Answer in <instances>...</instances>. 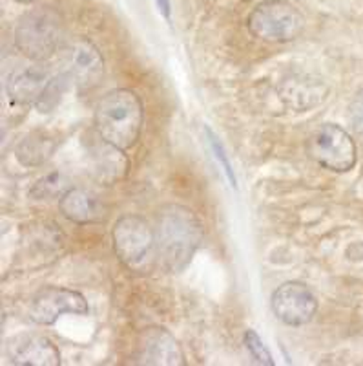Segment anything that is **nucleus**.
<instances>
[{"mask_svg": "<svg viewBox=\"0 0 363 366\" xmlns=\"http://www.w3.org/2000/svg\"><path fill=\"white\" fill-rule=\"evenodd\" d=\"M159 262L168 273H181L203 244V224L192 209L166 204L155 211Z\"/></svg>", "mask_w": 363, "mask_h": 366, "instance_id": "obj_1", "label": "nucleus"}, {"mask_svg": "<svg viewBox=\"0 0 363 366\" xmlns=\"http://www.w3.org/2000/svg\"><path fill=\"white\" fill-rule=\"evenodd\" d=\"M96 130L103 142L130 150L139 142L145 125V104L130 88H117L99 99L93 112Z\"/></svg>", "mask_w": 363, "mask_h": 366, "instance_id": "obj_2", "label": "nucleus"}, {"mask_svg": "<svg viewBox=\"0 0 363 366\" xmlns=\"http://www.w3.org/2000/svg\"><path fill=\"white\" fill-rule=\"evenodd\" d=\"M112 247L117 260L137 274L148 273L157 262L155 229L139 214H123L112 229Z\"/></svg>", "mask_w": 363, "mask_h": 366, "instance_id": "obj_3", "label": "nucleus"}, {"mask_svg": "<svg viewBox=\"0 0 363 366\" xmlns=\"http://www.w3.org/2000/svg\"><path fill=\"white\" fill-rule=\"evenodd\" d=\"M64 37L62 17L50 6L29 9L15 26V48L34 63H44L55 55Z\"/></svg>", "mask_w": 363, "mask_h": 366, "instance_id": "obj_4", "label": "nucleus"}, {"mask_svg": "<svg viewBox=\"0 0 363 366\" xmlns=\"http://www.w3.org/2000/svg\"><path fill=\"white\" fill-rule=\"evenodd\" d=\"M305 17L285 0H263L254 6L247 17V29L252 37L270 44H285L302 35Z\"/></svg>", "mask_w": 363, "mask_h": 366, "instance_id": "obj_5", "label": "nucleus"}, {"mask_svg": "<svg viewBox=\"0 0 363 366\" xmlns=\"http://www.w3.org/2000/svg\"><path fill=\"white\" fill-rule=\"evenodd\" d=\"M307 152L330 172H349L358 162V149L351 134L336 123H323L307 139Z\"/></svg>", "mask_w": 363, "mask_h": 366, "instance_id": "obj_6", "label": "nucleus"}, {"mask_svg": "<svg viewBox=\"0 0 363 366\" xmlns=\"http://www.w3.org/2000/svg\"><path fill=\"white\" fill-rule=\"evenodd\" d=\"M90 306L83 293L62 286H46L34 295L28 317L39 326L55 325L61 315H88Z\"/></svg>", "mask_w": 363, "mask_h": 366, "instance_id": "obj_7", "label": "nucleus"}, {"mask_svg": "<svg viewBox=\"0 0 363 366\" xmlns=\"http://www.w3.org/2000/svg\"><path fill=\"white\" fill-rule=\"evenodd\" d=\"M270 308L281 325L302 328L318 313V299L307 284L289 280L276 287L270 297Z\"/></svg>", "mask_w": 363, "mask_h": 366, "instance_id": "obj_8", "label": "nucleus"}, {"mask_svg": "<svg viewBox=\"0 0 363 366\" xmlns=\"http://www.w3.org/2000/svg\"><path fill=\"white\" fill-rule=\"evenodd\" d=\"M329 92L330 88L325 81L312 74H302V71L285 75L276 84L277 99L283 103L285 109L297 114L318 109L329 97Z\"/></svg>", "mask_w": 363, "mask_h": 366, "instance_id": "obj_9", "label": "nucleus"}, {"mask_svg": "<svg viewBox=\"0 0 363 366\" xmlns=\"http://www.w3.org/2000/svg\"><path fill=\"white\" fill-rule=\"evenodd\" d=\"M133 361L148 366H185L181 345L163 326H148L139 333L133 350Z\"/></svg>", "mask_w": 363, "mask_h": 366, "instance_id": "obj_10", "label": "nucleus"}, {"mask_svg": "<svg viewBox=\"0 0 363 366\" xmlns=\"http://www.w3.org/2000/svg\"><path fill=\"white\" fill-rule=\"evenodd\" d=\"M4 350L15 366H61L62 362L61 350L42 333H17L6 341Z\"/></svg>", "mask_w": 363, "mask_h": 366, "instance_id": "obj_11", "label": "nucleus"}, {"mask_svg": "<svg viewBox=\"0 0 363 366\" xmlns=\"http://www.w3.org/2000/svg\"><path fill=\"white\" fill-rule=\"evenodd\" d=\"M71 79L78 92H90L104 77V59L101 50L88 37L75 39L70 48Z\"/></svg>", "mask_w": 363, "mask_h": 366, "instance_id": "obj_12", "label": "nucleus"}, {"mask_svg": "<svg viewBox=\"0 0 363 366\" xmlns=\"http://www.w3.org/2000/svg\"><path fill=\"white\" fill-rule=\"evenodd\" d=\"M50 79V70L42 63L15 68L6 81V94H8L9 103L13 107L35 104Z\"/></svg>", "mask_w": 363, "mask_h": 366, "instance_id": "obj_13", "label": "nucleus"}, {"mask_svg": "<svg viewBox=\"0 0 363 366\" xmlns=\"http://www.w3.org/2000/svg\"><path fill=\"white\" fill-rule=\"evenodd\" d=\"M58 211L66 220L78 225L101 224L108 217L106 205L96 194L81 187H68L58 196Z\"/></svg>", "mask_w": 363, "mask_h": 366, "instance_id": "obj_14", "label": "nucleus"}, {"mask_svg": "<svg viewBox=\"0 0 363 366\" xmlns=\"http://www.w3.org/2000/svg\"><path fill=\"white\" fill-rule=\"evenodd\" d=\"M57 139L53 134L46 130H31L22 136L21 142L15 147V158L22 167H42L51 159L57 150Z\"/></svg>", "mask_w": 363, "mask_h": 366, "instance_id": "obj_15", "label": "nucleus"}, {"mask_svg": "<svg viewBox=\"0 0 363 366\" xmlns=\"http://www.w3.org/2000/svg\"><path fill=\"white\" fill-rule=\"evenodd\" d=\"M93 172L96 178L106 185H116L130 172V159L126 158L124 150L103 142L99 152L93 154Z\"/></svg>", "mask_w": 363, "mask_h": 366, "instance_id": "obj_16", "label": "nucleus"}, {"mask_svg": "<svg viewBox=\"0 0 363 366\" xmlns=\"http://www.w3.org/2000/svg\"><path fill=\"white\" fill-rule=\"evenodd\" d=\"M70 81H73L70 71H62V74H57L55 77H51L48 81V84H46L44 90H42L37 103H35V109L41 114L53 112L58 107V103L62 101V97H64V94L68 92V88H70Z\"/></svg>", "mask_w": 363, "mask_h": 366, "instance_id": "obj_17", "label": "nucleus"}, {"mask_svg": "<svg viewBox=\"0 0 363 366\" xmlns=\"http://www.w3.org/2000/svg\"><path fill=\"white\" fill-rule=\"evenodd\" d=\"M66 189L68 187L64 174L61 171H55L37 179L34 183V187L29 189V196L34 200H50V198H55V196H61Z\"/></svg>", "mask_w": 363, "mask_h": 366, "instance_id": "obj_18", "label": "nucleus"}, {"mask_svg": "<svg viewBox=\"0 0 363 366\" xmlns=\"http://www.w3.org/2000/svg\"><path fill=\"white\" fill-rule=\"evenodd\" d=\"M203 132H205V136H207V142H208V145H210V150H212V154H214V158L218 159L219 165L223 167V171H225V174H227L230 185L234 189H237V178H235L234 169H232V163H230V159H228L227 150H225L223 143L219 142V137L212 132V129L208 125L203 127Z\"/></svg>", "mask_w": 363, "mask_h": 366, "instance_id": "obj_19", "label": "nucleus"}, {"mask_svg": "<svg viewBox=\"0 0 363 366\" xmlns=\"http://www.w3.org/2000/svg\"><path fill=\"white\" fill-rule=\"evenodd\" d=\"M243 345H245V348L248 350L250 357L254 359L257 365H263V366L276 365V362H274L272 354H270V350L265 346V342L261 341V337L257 335L256 332H254V330H245Z\"/></svg>", "mask_w": 363, "mask_h": 366, "instance_id": "obj_20", "label": "nucleus"}, {"mask_svg": "<svg viewBox=\"0 0 363 366\" xmlns=\"http://www.w3.org/2000/svg\"><path fill=\"white\" fill-rule=\"evenodd\" d=\"M349 117H351V125L354 132L363 139V86L356 92L354 99L351 101Z\"/></svg>", "mask_w": 363, "mask_h": 366, "instance_id": "obj_21", "label": "nucleus"}, {"mask_svg": "<svg viewBox=\"0 0 363 366\" xmlns=\"http://www.w3.org/2000/svg\"><path fill=\"white\" fill-rule=\"evenodd\" d=\"M157 9L161 11L163 19H165L168 24H172V4H170V0H155Z\"/></svg>", "mask_w": 363, "mask_h": 366, "instance_id": "obj_22", "label": "nucleus"}, {"mask_svg": "<svg viewBox=\"0 0 363 366\" xmlns=\"http://www.w3.org/2000/svg\"><path fill=\"white\" fill-rule=\"evenodd\" d=\"M13 2H19V4H34V2H39V0H13Z\"/></svg>", "mask_w": 363, "mask_h": 366, "instance_id": "obj_23", "label": "nucleus"}]
</instances>
